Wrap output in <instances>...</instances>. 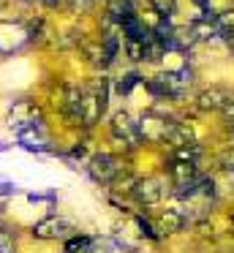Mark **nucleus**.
Wrapping results in <instances>:
<instances>
[{
    "label": "nucleus",
    "mask_w": 234,
    "mask_h": 253,
    "mask_svg": "<svg viewBox=\"0 0 234 253\" xmlns=\"http://www.w3.org/2000/svg\"><path fill=\"white\" fill-rule=\"evenodd\" d=\"M74 229L65 218H57V215H47L44 220H38L33 226V237L38 240H63V237H71Z\"/></svg>",
    "instance_id": "1"
},
{
    "label": "nucleus",
    "mask_w": 234,
    "mask_h": 253,
    "mask_svg": "<svg viewBox=\"0 0 234 253\" xmlns=\"http://www.w3.org/2000/svg\"><path fill=\"white\" fill-rule=\"evenodd\" d=\"M112 136L117 139V142H123L125 147H136V144L141 142L139 123H134L131 115H125V112H117V115L112 117Z\"/></svg>",
    "instance_id": "2"
},
{
    "label": "nucleus",
    "mask_w": 234,
    "mask_h": 253,
    "mask_svg": "<svg viewBox=\"0 0 234 253\" xmlns=\"http://www.w3.org/2000/svg\"><path fill=\"white\" fill-rule=\"evenodd\" d=\"M87 171L95 182H112L114 177L120 174V166H117V158L109 153H101V155H93L90 164H87Z\"/></svg>",
    "instance_id": "3"
},
{
    "label": "nucleus",
    "mask_w": 234,
    "mask_h": 253,
    "mask_svg": "<svg viewBox=\"0 0 234 253\" xmlns=\"http://www.w3.org/2000/svg\"><path fill=\"white\" fill-rule=\"evenodd\" d=\"M134 193H136V199H139L141 204H155L158 199L163 196V188H161L158 180H141V182H136Z\"/></svg>",
    "instance_id": "4"
},
{
    "label": "nucleus",
    "mask_w": 234,
    "mask_h": 253,
    "mask_svg": "<svg viewBox=\"0 0 234 253\" xmlns=\"http://www.w3.org/2000/svg\"><path fill=\"white\" fill-rule=\"evenodd\" d=\"M226 101H229V95L223 93V90H207V93H201L199 95V106L201 109H223L226 106Z\"/></svg>",
    "instance_id": "5"
},
{
    "label": "nucleus",
    "mask_w": 234,
    "mask_h": 253,
    "mask_svg": "<svg viewBox=\"0 0 234 253\" xmlns=\"http://www.w3.org/2000/svg\"><path fill=\"white\" fill-rule=\"evenodd\" d=\"M139 79H141V77H139L136 71H131V74H123V77H120L117 82H114V93H117V95H128L131 90H134L136 84H139Z\"/></svg>",
    "instance_id": "6"
},
{
    "label": "nucleus",
    "mask_w": 234,
    "mask_h": 253,
    "mask_svg": "<svg viewBox=\"0 0 234 253\" xmlns=\"http://www.w3.org/2000/svg\"><path fill=\"white\" fill-rule=\"evenodd\" d=\"M150 6L161 19H172L177 14V0H150Z\"/></svg>",
    "instance_id": "7"
},
{
    "label": "nucleus",
    "mask_w": 234,
    "mask_h": 253,
    "mask_svg": "<svg viewBox=\"0 0 234 253\" xmlns=\"http://www.w3.org/2000/svg\"><path fill=\"white\" fill-rule=\"evenodd\" d=\"M161 226H163V231L183 229V215H180L177 210H166V212H163V218H161Z\"/></svg>",
    "instance_id": "8"
},
{
    "label": "nucleus",
    "mask_w": 234,
    "mask_h": 253,
    "mask_svg": "<svg viewBox=\"0 0 234 253\" xmlns=\"http://www.w3.org/2000/svg\"><path fill=\"white\" fill-rule=\"evenodd\" d=\"M0 253H16V234L0 226Z\"/></svg>",
    "instance_id": "9"
},
{
    "label": "nucleus",
    "mask_w": 234,
    "mask_h": 253,
    "mask_svg": "<svg viewBox=\"0 0 234 253\" xmlns=\"http://www.w3.org/2000/svg\"><path fill=\"white\" fill-rule=\"evenodd\" d=\"M16 191H19V188H16L14 182H11V180H3V177H0V196H14Z\"/></svg>",
    "instance_id": "10"
},
{
    "label": "nucleus",
    "mask_w": 234,
    "mask_h": 253,
    "mask_svg": "<svg viewBox=\"0 0 234 253\" xmlns=\"http://www.w3.org/2000/svg\"><path fill=\"white\" fill-rule=\"evenodd\" d=\"M223 117L234 123V101H226V106H223Z\"/></svg>",
    "instance_id": "11"
},
{
    "label": "nucleus",
    "mask_w": 234,
    "mask_h": 253,
    "mask_svg": "<svg viewBox=\"0 0 234 253\" xmlns=\"http://www.w3.org/2000/svg\"><path fill=\"white\" fill-rule=\"evenodd\" d=\"M3 150H8V144H3V142H0V153H3Z\"/></svg>",
    "instance_id": "12"
},
{
    "label": "nucleus",
    "mask_w": 234,
    "mask_h": 253,
    "mask_svg": "<svg viewBox=\"0 0 234 253\" xmlns=\"http://www.w3.org/2000/svg\"><path fill=\"white\" fill-rule=\"evenodd\" d=\"M22 3H36V0H22Z\"/></svg>",
    "instance_id": "13"
}]
</instances>
